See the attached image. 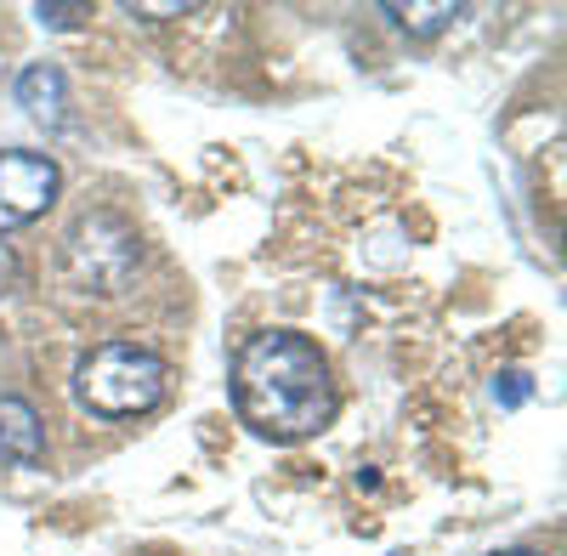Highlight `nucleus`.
<instances>
[{
	"label": "nucleus",
	"instance_id": "nucleus-3",
	"mask_svg": "<svg viewBox=\"0 0 567 556\" xmlns=\"http://www.w3.org/2000/svg\"><path fill=\"white\" fill-rule=\"evenodd\" d=\"M63 261H69V278H74L80 290L120 296L131 267H136V234H131L120 216H109V210L80 216L69 227V239H63Z\"/></svg>",
	"mask_w": 567,
	"mask_h": 556
},
{
	"label": "nucleus",
	"instance_id": "nucleus-2",
	"mask_svg": "<svg viewBox=\"0 0 567 556\" xmlns=\"http://www.w3.org/2000/svg\"><path fill=\"white\" fill-rule=\"evenodd\" d=\"M171 387V363L136 341H103L91 347L74 369V398L91 414H109V421H125V414H148Z\"/></svg>",
	"mask_w": 567,
	"mask_h": 556
},
{
	"label": "nucleus",
	"instance_id": "nucleus-5",
	"mask_svg": "<svg viewBox=\"0 0 567 556\" xmlns=\"http://www.w3.org/2000/svg\"><path fill=\"white\" fill-rule=\"evenodd\" d=\"M18 109L29 114V120H40V125H63V109H69V80H63V69L58 63H29L23 74H18Z\"/></svg>",
	"mask_w": 567,
	"mask_h": 556
},
{
	"label": "nucleus",
	"instance_id": "nucleus-11",
	"mask_svg": "<svg viewBox=\"0 0 567 556\" xmlns=\"http://www.w3.org/2000/svg\"><path fill=\"white\" fill-rule=\"evenodd\" d=\"M494 556H545V550H528V545H516V550H494Z\"/></svg>",
	"mask_w": 567,
	"mask_h": 556
},
{
	"label": "nucleus",
	"instance_id": "nucleus-4",
	"mask_svg": "<svg viewBox=\"0 0 567 556\" xmlns=\"http://www.w3.org/2000/svg\"><path fill=\"white\" fill-rule=\"evenodd\" d=\"M63 188L58 165L45 154H29V148H7L0 154V234H12V227H29L52 210Z\"/></svg>",
	"mask_w": 567,
	"mask_h": 556
},
{
	"label": "nucleus",
	"instance_id": "nucleus-6",
	"mask_svg": "<svg viewBox=\"0 0 567 556\" xmlns=\"http://www.w3.org/2000/svg\"><path fill=\"white\" fill-rule=\"evenodd\" d=\"M40 449H45L40 414L23 398H0V460H12V466H34Z\"/></svg>",
	"mask_w": 567,
	"mask_h": 556
},
{
	"label": "nucleus",
	"instance_id": "nucleus-1",
	"mask_svg": "<svg viewBox=\"0 0 567 556\" xmlns=\"http://www.w3.org/2000/svg\"><path fill=\"white\" fill-rule=\"evenodd\" d=\"M233 409L267 443L318 437L336 414V381L301 330H261L233 358Z\"/></svg>",
	"mask_w": 567,
	"mask_h": 556
},
{
	"label": "nucleus",
	"instance_id": "nucleus-8",
	"mask_svg": "<svg viewBox=\"0 0 567 556\" xmlns=\"http://www.w3.org/2000/svg\"><path fill=\"white\" fill-rule=\"evenodd\" d=\"M528 392H534V381L523 375V369H505V375L494 381V398H499L505 409H523V403H528Z\"/></svg>",
	"mask_w": 567,
	"mask_h": 556
},
{
	"label": "nucleus",
	"instance_id": "nucleus-10",
	"mask_svg": "<svg viewBox=\"0 0 567 556\" xmlns=\"http://www.w3.org/2000/svg\"><path fill=\"white\" fill-rule=\"evenodd\" d=\"M12 278H18V261H12V250H7V245H0V296L12 290Z\"/></svg>",
	"mask_w": 567,
	"mask_h": 556
},
{
	"label": "nucleus",
	"instance_id": "nucleus-9",
	"mask_svg": "<svg viewBox=\"0 0 567 556\" xmlns=\"http://www.w3.org/2000/svg\"><path fill=\"white\" fill-rule=\"evenodd\" d=\"M34 18H40V23H52V29H74V23L85 18V7H45V0H40Z\"/></svg>",
	"mask_w": 567,
	"mask_h": 556
},
{
	"label": "nucleus",
	"instance_id": "nucleus-7",
	"mask_svg": "<svg viewBox=\"0 0 567 556\" xmlns=\"http://www.w3.org/2000/svg\"><path fill=\"white\" fill-rule=\"evenodd\" d=\"M386 18H398V29H409V34H437V29H449L454 18H460V7L454 0H414V7H398V0H386Z\"/></svg>",
	"mask_w": 567,
	"mask_h": 556
}]
</instances>
